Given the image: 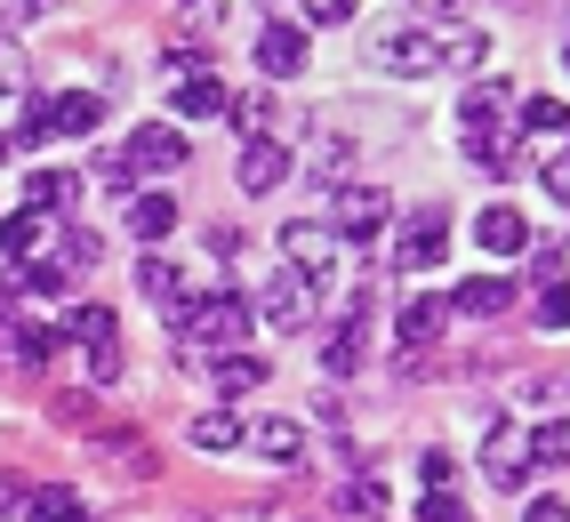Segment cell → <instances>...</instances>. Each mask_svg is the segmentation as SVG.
I'll return each instance as SVG.
<instances>
[{
  "label": "cell",
  "instance_id": "obj_1",
  "mask_svg": "<svg viewBox=\"0 0 570 522\" xmlns=\"http://www.w3.org/2000/svg\"><path fill=\"white\" fill-rule=\"evenodd\" d=\"M177 338H194V346H217V354H234L242 338H249V306L234 289H209V297H194V306L177 314Z\"/></svg>",
  "mask_w": 570,
  "mask_h": 522
},
{
  "label": "cell",
  "instance_id": "obj_2",
  "mask_svg": "<svg viewBox=\"0 0 570 522\" xmlns=\"http://www.w3.org/2000/svg\"><path fill=\"white\" fill-rule=\"evenodd\" d=\"M370 57L386 65V72H402V81H417V72H442V32H417V24H402V32H377V41H370Z\"/></svg>",
  "mask_w": 570,
  "mask_h": 522
},
{
  "label": "cell",
  "instance_id": "obj_3",
  "mask_svg": "<svg viewBox=\"0 0 570 522\" xmlns=\"http://www.w3.org/2000/svg\"><path fill=\"white\" fill-rule=\"evenodd\" d=\"M442 249H450V226H442V209H410V217H402V234H394V257H402V274H434V266H442Z\"/></svg>",
  "mask_w": 570,
  "mask_h": 522
},
{
  "label": "cell",
  "instance_id": "obj_4",
  "mask_svg": "<svg viewBox=\"0 0 570 522\" xmlns=\"http://www.w3.org/2000/svg\"><path fill=\"white\" fill-rule=\"evenodd\" d=\"M394 217V201L377 194V185H346V194L330 201V226H337V242H370L377 226Z\"/></svg>",
  "mask_w": 570,
  "mask_h": 522
},
{
  "label": "cell",
  "instance_id": "obj_5",
  "mask_svg": "<svg viewBox=\"0 0 570 522\" xmlns=\"http://www.w3.org/2000/svg\"><path fill=\"white\" fill-rule=\"evenodd\" d=\"M72 338H81V354H89V378H121V322H112V306H81L72 314Z\"/></svg>",
  "mask_w": 570,
  "mask_h": 522
},
{
  "label": "cell",
  "instance_id": "obj_6",
  "mask_svg": "<svg viewBox=\"0 0 570 522\" xmlns=\"http://www.w3.org/2000/svg\"><path fill=\"white\" fill-rule=\"evenodd\" d=\"M282 257H289V266L297 274H330L337 266V226H314V217H289V226H282Z\"/></svg>",
  "mask_w": 570,
  "mask_h": 522
},
{
  "label": "cell",
  "instance_id": "obj_7",
  "mask_svg": "<svg viewBox=\"0 0 570 522\" xmlns=\"http://www.w3.org/2000/svg\"><path fill=\"white\" fill-rule=\"evenodd\" d=\"M265 322H274V329H306L314 322V274H274V282H265Z\"/></svg>",
  "mask_w": 570,
  "mask_h": 522
},
{
  "label": "cell",
  "instance_id": "obj_8",
  "mask_svg": "<svg viewBox=\"0 0 570 522\" xmlns=\"http://www.w3.org/2000/svg\"><path fill=\"white\" fill-rule=\"evenodd\" d=\"M442 322H450V306H442V297H410V306H402V370H417V362L434 354Z\"/></svg>",
  "mask_w": 570,
  "mask_h": 522
},
{
  "label": "cell",
  "instance_id": "obj_9",
  "mask_svg": "<svg viewBox=\"0 0 570 522\" xmlns=\"http://www.w3.org/2000/svg\"><path fill=\"white\" fill-rule=\"evenodd\" d=\"M490 482H499V491H522L530 482V434L507 426V418H490Z\"/></svg>",
  "mask_w": 570,
  "mask_h": 522
},
{
  "label": "cell",
  "instance_id": "obj_10",
  "mask_svg": "<svg viewBox=\"0 0 570 522\" xmlns=\"http://www.w3.org/2000/svg\"><path fill=\"white\" fill-rule=\"evenodd\" d=\"M257 65H265V81H297V72H306V32L297 24H265L257 32Z\"/></svg>",
  "mask_w": 570,
  "mask_h": 522
},
{
  "label": "cell",
  "instance_id": "obj_11",
  "mask_svg": "<svg viewBox=\"0 0 570 522\" xmlns=\"http://www.w3.org/2000/svg\"><path fill=\"white\" fill-rule=\"evenodd\" d=\"M474 249H490V257H522V249H530V217L507 209V201L482 209V217H474Z\"/></svg>",
  "mask_w": 570,
  "mask_h": 522
},
{
  "label": "cell",
  "instance_id": "obj_12",
  "mask_svg": "<svg viewBox=\"0 0 570 522\" xmlns=\"http://www.w3.org/2000/svg\"><path fill=\"white\" fill-rule=\"evenodd\" d=\"M282 177H289V145L282 137H249L242 145V194H274Z\"/></svg>",
  "mask_w": 570,
  "mask_h": 522
},
{
  "label": "cell",
  "instance_id": "obj_13",
  "mask_svg": "<svg viewBox=\"0 0 570 522\" xmlns=\"http://www.w3.org/2000/svg\"><path fill=\"white\" fill-rule=\"evenodd\" d=\"M121 154H129V169H177L185 154H194V145H185V137H177L169 121H145V129H137V137L121 145Z\"/></svg>",
  "mask_w": 570,
  "mask_h": 522
},
{
  "label": "cell",
  "instance_id": "obj_14",
  "mask_svg": "<svg viewBox=\"0 0 570 522\" xmlns=\"http://www.w3.org/2000/svg\"><path fill=\"white\" fill-rule=\"evenodd\" d=\"M137 289L169 314V329H177L185 306H194V289H185V266H169V257H145V266H137Z\"/></svg>",
  "mask_w": 570,
  "mask_h": 522
},
{
  "label": "cell",
  "instance_id": "obj_15",
  "mask_svg": "<svg viewBox=\"0 0 570 522\" xmlns=\"http://www.w3.org/2000/svg\"><path fill=\"white\" fill-rule=\"evenodd\" d=\"M225 105H234V89H225L209 65H202V72H185V81H177V121H209V114H225Z\"/></svg>",
  "mask_w": 570,
  "mask_h": 522
},
{
  "label": "cell",
  "instance_id": "obj_16",
  "mask_svg": "<svg viewBox=\"0 0 570 522\" xmlns=\"http://www.w3.org/2000/svg\"><path fill=\"white\" fill-rule=\"evenodd\" d=\"M249 442H257V459H274V466H297V459H306V426L282 418V410H274V418H257Z\"/></svg>",
  "mask_w": 570,
  "mask_h": 522
},
{
  "label": "cell",
  "instance_id": "obj_17",
  "mask_svg": "<svg viewBox=\"0 0 570 522\" xmlns=\"http://www.w3.org/2000/svg\"><path fill=\"white\" fill-rule=\"evenodd\" d=\"M370 362V338H362V297H354V314L330 329V346H322V370L330 378H346V370H362Z\"/></svg>",
  "mask_w": 570,
  "mask_h": 522
},
{
  "label": "cell",
  "instance_id": "obj_18",
  "mask_svg": "<svg viewBox=\"0 0 570 522\" xmlns=\"http://www.w3.org/2000/svg\"><path fill=\"white\" fill-rule=\"evenodd\" d=\"M450 306H459V314H482V322H490V314H507V306H514V282H507V274H466Z\"/></svg>",
  "mask_w": 570,
  "mask_h": 522
},
{
  "label": "cell",
  "instance_id": "obj_19",
  "mask_svg": "<svg viewBox=\"0 0 570 522\" xmlns=\"http://www.w3.org/2000/svg\"><path fill=\"white\" fill-rule=\"evenodd\" d=\"M49 121H57V137H89V129L105 121V97H97V89H65V97L49 105Z\"/></svg>",
  "mask_w": 570,
  "mask_h": 522
},
{
  "label": "cell",
  "instance_id": "obj_20",
  "mask_svg": "<svg viewBox=\"0 0 570 522\" xmlns=\"http://www.w3.org/2000/svg\"><path fill=\"white\" fill-rule=\"evenodd\" d=\"M346 161H354V137L337 129V121H322V129H314V154H306V169H314L322 185H337V177H346Z\"/></svg>",
  "mask_w": 570,
  "mask_h": 522
},
{
  "label": "cell",
  "instance_id": "obj_21",
  "mask_svg": "<svg viewBox=\"0 0 570 522\" xmlns=\"http://www.w3.org/2000/svg\"><path fill=\"white\" fill-rule=\"evenodd\" d=\"M17 514H24V522H89V514H81V491H65V482H41V491H24Z\"/></svg>",
  "mask_w": 570,
  "mask_h": 522
},
{
  "label": "cell",
  "instance_id": "obj_22",
  "mask_svg": "<svg viewBox=\"0 0 570 522\" xmlns=\"http://www.w3.org/2000/svg\"><path fill=\"white\" fill-rule=\"evenodd\" d=\"M482 57H490V32H482V24H466V17L442 24V72H466V65H482Z\"/></svg>",
  "mask_w": 570,
  "mask_h": 522
},
{
  "label": "cell",
  "instance_id": "obj_23",
  "mask_svg": "<svg viewBox=\"0 0 570 522\" xmlns=\"http://www.w3.org/2000/svg\"><path fill=\"white\" fill-rule=\"evenodd\" d=\"M459 114H466V129H474V137H490V129L507 121V89H499V81H474V89L459 97Z\"/></svg>",
  "mask_w": 570,
  "mask_h": 522
},
{
  "label": "cell",
  "instance_id": "obj_24",
  "mask_svg": "<svg viewBox=\"0 0 570 522\" xmlns=\"http://www.w3.org/2000/svg\"><path fill=\"white\" fill-rule=\"evenodd\" d=\"M209 378H217V394H257L265 386V362L257 354H209Z\"/></svg>",
  "mask_w": 570,
  "mask_h": 522
},
{
  "label": "cell",
  "instance_id": "obj_25",
  "mask_svg": "<svg viewBox=\"0 0 570 522\" xmlns=\"http://www.w3.org/2000/svg\"><path fill=\"white\" fill-rule=\"evenodd\" d=\"M65 266H57V257H32V266H17L9 274V297H65Z\"/></svg>",
  "mask_w": 570,
  "mask_h": 522
},
{
  "label": "cell",
  "instance_id": "obj_26",
  "mask_svg": "<svg viewBox=\"0 0 570 522\" xmlns=\"http://www.w3.org/2000/svg\"><path fill=\"white\" fill-rule=\"evenodd\" d=\"M72 194H81V185H72L65 169H32V185H24V209L57 217V209H72Z\"/></svg>",
  "mask_w": 570,
  "mask_h": 522
},
{
  "label": "cell",
  "instance_id": "obj_27",
  "mask_svg": "<svg viewBox=\"0 0 570 522\" xmlns=\"http://www.w3.org/2000/svg\"><path fill=\"white\" fill-rule=\"evenodd\" d=\"M169 226H177V201H169V194H137V201H129V234H137V242H161Z\"/></svg>",
  "mask_w": 570,
  "mask_h": 522
},
{
  "label": "cell",
  "instance_id": "obj_28",
  "mask_svg": "<svg viewBox=\"0 0 570 522\" xmlns=\"http://www.w3.org/2000/svg\"><path fill=\"white\" fill-rule=\"evenodd\" d=\"M234 442H242L234 410H202V418H194V451H234Z\"/></svg>",
  "mask_w": 570,
  "mask_h": 522
},
{
  "label": "cell",
  "instance_id": "obj_29",
  "mask_svg": "<svg viewBox=\"0 0 570 522\" xmlns=\"http://www.w3.org/2000/svg\"><path fill=\"white\" fill-rule=\"evenodd\" d=\"M0 249H9V257L41 249V209H9V217H0Z\"/></svg>",
  "mask_w": 570,
  "mask_h": 522
},
{
  "label": "cell",
  "instance_id": "obj_30",
  "mask_svg": "<svg viewBox=\"0 0 570 522\" xmlns=\"http://www.w3.org/2000/svg\"><path fill=\"white\" fill-rule=\"evenodd\" d=\"M522 129H530V137H562V129H570V105H562V97H530V105H522Z\"/></svg>",
  "mask_w": 570,
  "mask_h": 522
},
{
  "label": "cell",
  "instance_id": "obj_31",
  "mask_svg": "<svg viewBox=\"0 0 570 522\" xmlns=\"http://www.w3.org/2000/svg\"><path fill=\"white\" fill-rule=\"evenodd\" d=\"M530 459H554V466H570V418H554V426H530Z\"/></svg>",
  "mask_w": 570,
  "mask_h": 522
},
{
  "label": "cell",
  "instance_id": "obj_32",
  "mask_svg": "<svg viewBox=\"0 0 570 522\" xmlns=\"http://www.w3.org/2000/svg\"><path fill=\"white\" fill-rule=\"evenodd\" d=\"M225 114H234L249 137H265V121H274V89H249V97H234V105H225Z\"/></svg>",
  "mask_w": 570,
  "mask_h": 522
},
{
  "label": "cell",
  "instance_id": "obj_33",
  "mask_svg": "<svg viewBox=\"0 0 570 522\" xmlns=\"http://www.w3.org/2000/svg\"><path fill=\"white\" fill-rule=\"evenodd\" d=\"M97 257H105V242H97L89 226H72V234H65V257H57V266H65V274H81V266H97Z\"/></svg>",
  "mask_w": 570,
  "mask_h": 522
},
{
  "label": "cell",
  "instance_id": "obj_34",
  "mask_svg": "<svg viewBox=\"0 0 570 522\" xmlns=\"http://www.w3.org/2000/svg\"><path fill=\"white\" fill-rule=\"evenodd\" d=\"M539 322L547 329H570V282H539Z\"/></svg>",
  "mask_w": 570,
  "mask_h": 522
},
{
  "label": "cell",
  "instance_id": "obj_35",
  "mask_svg": "<svg viewBox=\"0 0 570 522\" xmlns=\"http://www.w3.org/2000/svg\"><path fill=\"white\" fill-rule=\"evenodd\" d=\"M417 482H426V491H450V482H459V459H450V451H426V459H417Z\"/></svg>",
  "mask_w": 570,
  "mask_h": 522
},
{
  "label": "cell",
  "instance_id": "obj_36",
  "mask_svg": "<svg viewBox=\"0 0 570 522\" xmlns=\"http://www.w3.org/2000/svg\"><path fill=\"white\" fill-rule=\"evenodd\" d=\"M466 154H474V169H490V177H507V169H514V154H507V145H499V137H474V145H466Z\"/></svg>",
  "mask_w": 570,
  "mask_h": 522
},
{
  "label": "cell",
  "instance_id": "obj_37",
  "mask_svg": "<svg viewBox=\"0 0 570 522\" xmlns=\"http://www.w3.org/2000/svg\"><path fill=\"white\" fill-rule=\"evenodd\" d=\"M49 129H57V121H49V97H24V121H17V137H24V145H41Z\"/></svg>",
  "mask_w": 570,
  "mask_h": 522
},
{
  "label": "cell",
  "instance_id": "obj_38",
  "mask_svg": "<svg viewBox=\"0 0 570 522\" xmlns=\"http://www.w3.org/2000/svg\"><path fill=\"white\" fill-rule=\"evenodd\" d=\"M225 17H217V0H185V32H194V41H209Z\"/></svg>",
  "mask_w": 570,
  "mask_h": 522
},
{
  "label": "cell",
  "instance_id": "obj_39",
  "mask_svg": "<svg viewBox=\"0 0 570 522\" xmlns=\"http://www.w3.org/2000/svg\"><path fill=\"white\" fill-rule=\"evenodd\" d=\"M24 81V49H17V32H0V89H17Z\"/></svg>",
  "mask_w": 570,
  "mask_h": 522
},
{
  "label": "cell",
  "instance_id": "obj_40",
  "mask_svg": "<svg viewBox=\"0 0 570 522\" xmlns=\"http://www.w3.org/2000/svg\"><path fill=\"white\" fill-rule=\"evenodd\" d=\"M346 506H362V514H386V491L362 474V482H346Z\"/></svg>",
  "mask_w": 570,
  "mask_h": 522
},
{
  "label": "cell",
  "instance_id": "obj_41",
  "mask_svg": "<svg viewBox=\"0 0 570 522\" xmlns=\"http://www.w3.org/2000/svg\"><path fill=\"white\" fill-rule=\"evenodd\" d=\"M417 522H466V506H459V499H450V491H434L426 506H417Z\"/></svg>",
  "mask_w": 570,
  "mask_h": 522
},
{
  "label": "cell",
  "instance_id": "obj_42",
  "mask_svg": "<svg viewBox=\"0 0 570 522\" xmlns=\"http://www.w3.org/2000/svg\"><path fill=\"white\" fill-rule=\"evenodd\" d=\"M97 177H105V185H129L137 169H129V154H121V145H112V154H97Z\"/></svg>",
  "mask_w": 570,
  "mask_h": 522
},
{
  "label": "cell",
  "instance_id": "obj_43",
  "mask_svg": "<svg viewBox=\"0 0 570 522\" xmlns=\"http://www.w3.org/2000/svg\"><path fill=\"white\" fill-rule=\"evenodd\" d=\"M410 9H417V17H434V24H459V17H466V0H410Z\"/></svg>",
  "mask_w": 570,
  "mask_h": 522
},
{
  "label": "cell",
  "instance_id": "obj_44",
  "mask_svg": "<svg viewBox=\"0 0 570 522\" xmlns=\"http://www.w3.org/2000/svg\"><path fill=\"white\" fill-rule=\"evenodd\" d=\"M547 194L570 209V154H554V161H547Z\"/></svg>",
  "mask_w": 570,
  "mask_h": 522
},
{
  "label": "cell",
  "instance_id": "obj_45",
  "mask_svg": "<svg viewBox=\"0 0 570 522\" xmlns=\"http://www.w3.org/2000/svg\"><path fill=\"white\" fill-rule=\"evenodd\" d=\"M314 24H354V0H306Z\"/></svg>",
  "mask_w": 570,
  "mask_h": 522
},
{
  "label": "cell",
  "instance_id": "obj_46",
  "mask_svg": "<svg viewBox=\"0 0 570 522\" xmlns=\"http://www.w3.org/2000/svg\"><path fill=\"white\" fill-rule=\"evenodd\" d=\"M522 522H570V514H562V499H530V514H522Z\"/></svg>",
  "mask_w": 570,
  "mask_h": 522
},
{
  "label": "cell",
  "instance_id": "obj_47",
  "mask_svg": "<svg viewBox=\"0 0 570 522\" xmlns=\"http://www.w3.org/2000/svg\"><path fill=\"white\" fill-rule=\"evenodd\" d=\"M17 506H24V482H17V474H0V514H17Z\"/></svg>",
  "mask_w": 570,
  "mask_h": 522
},
{
  "label": "cell",
  "instance_id": "obj_48",
  "mask_svg": "<svg viewBox=\"0 0 570 522\" xmlns=\"http://www.w3.org/2000/svg\"><path fill=\"white\" fill-rule=\"evenodd\" d=\"M17 17H49V0H17Z\"/></svg>",
  "mask_w": 570,
  "mask_h": 522
},
{
  "label": "cell",
  "instance_id": "obj_49",
  "mask_svg": "<svg viewBox=\"0 0 570 522\" xmlns=\"http://www.w3.org/2000/svg\"><path fill=\"white\" fill-rule=\"evenodd\" d=\"M0 161H9V137H0Z\"/></svg>",
  "mask_w": 570,
  "mask_h": 522
},
{
  "label": "cell",
  "instance_id": "obj_50",
  "mask_svg": "<svg viewBox=\"0 0 570 522\" xmlns=\"http://www.w3.org/2000/svg\"><path fill=\"white\" fill-rule=\"evenodd\" d=\"M562 65H570V41H562Z\"/></svg>",
  "mask_w": 570,
  "mask_h": 522
}]
</instances>
